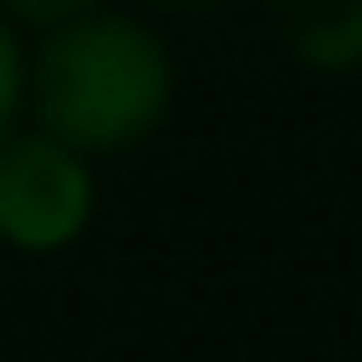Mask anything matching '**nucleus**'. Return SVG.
Instances as JSON below:
<instances>
[{
	"instance_id": "f257e3e1",
	"label": "nucleus",
	"mask_w": 362,
	"mask_h": 362,
	"mask_svg": "<svg viewBox=\"0 0 362 362\" xmlns=\"http://www.w3.org/2000/svg\"><path fill=\"white\" fill-rule=\"evenodd\" d=\"M43 135L86 149H135L170 114V50L128 15H86L50 29L22 78Z\"/></svg>"
},
{
	"instance_id": "f03ea898",
	"label": "nucleus",
	"mask_w": 362,
	"mask_h": 362,
	"mask_svg": "<svg viewBox=\"0 0 362 362\" xmlns=\"http://www.w3.org/2000/svg\"><path fill=\"white\" fill-rule=\"evenodd\" d=\"M93 221V170L57 135H0V242L50 256Z\"/></svg>"
},
{
	"instance_id": "7ed1b4c3",
	"label": "nucleus",
	"mask_w": 362,
	"mask_h": 362,
	"mask_svg": "<svg viewBox=\"0 0 362 362\" xmlns=\"http://www.w3.org/2000/svg\"><path fill=\"white\" fill-rule=\"evenodd\" d=\"M270 15L305 64L320 71L362 64V0H270Z\"/></svg>"
},
{
	"instance_id": "20e7f679",
	"label": "nucleus",
	"mask_w": 362,
	"mask_h": 362,
	"mask_svg": "<svg viewBox=\"0 0 362 362\" xmlns=\"http://www.w3.org/2000/svg\"><path fill=\"white\" fill-rule=\"evenodd\" d=\"M8 8H15L22 22H36V29L50 36V29H71V22L100 15V0H8Z\"/></svg>"
},
{
	"instance_id": "39448f33",
	"label": "nucleus",
	"mask_w": 362,
	"mask_h": 362,
	"mask_svg": "<svg viewBox=\"0 0 362 362\" xmlns=\"http://www.w3.org/2000/svg\"><path fill=\"white\" fill-rule=\"evenodd\" d=\"M15 107H22V50H15L8 29H0V135H8Z\"/></svg>"
},
{
	"instance_id": "423d86ee",
	"label": "nucleus",
	"mask_w": 362,
	"mask_h": 362,
	"mask_svg": "<svg viewBox=\"0 0 362 362\" xmlns=\"http://www.w3.org/2000/svg\"><path fill=\"white\" fill-rule=\"evenodd\" d=\"M163 8H214V0H163Z\"/></svg>"
}]
</instances>
